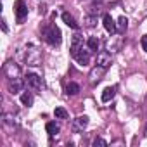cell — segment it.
Wrapping results in <instances>:
<instances>
[{"label": "cell", "instance_id": "obj_2", "mask_svg": "<svg viewBox=\"0 0 147 147\" xmlns=\"http://www.w3.org/2000/svg\"><path fill=\"white\" fill-rule=\"evenodd\" d=\"M14 12H16V19L18 23H23L28 16V7L24 4V0H18V2L14 4Z\"/></svg>", "mask_w": 147, "mask_h": 147}, {"label": "cell", "instance_id": "obj_3", "mask_svg": "<svg viewBox=\"0 0 147 147\" xmlns=\"http://www.w3.org/2000/svg\"><path fill=\"white\" fill-rule=\"evenodd\" d=\"M24 83L30 88H33V90H40L42 88V78L38 75H35V73H28L26 78H24Z\"/></svg>", "mask_w": 147, "mask_h": 147}, {"label": "cell", "instance_id": "obj_5", "mask_svg": "<svg viewBox=\"0 0 147 147\" xmlns=\"http://www.w3.org/2000/svg\"><path fill=\"white\" fill-rule=\"evenodd\" d=\"M7 87H9V92L11 94H19L23 90V80L19 76L16 78H7Z\"/></svg>", "mask_w": 147, "mask_h": 147}, {"label": "cell", "instance_id": "obj_9", "mask_svg": "<svg viewBox=\"0 0 147 147\" xmlns=\"http://www.w3.org/2000/svg\"><path fill=\"white\" fill-rule=\"evenodd\" d=\"M75 59H76V62L78 64H82V66H87L88 62H90V50H80L76 55H75Z\"/></svg>", "mask_w": 147, "mask_h": 147}, {"label": "cell", "instance_id": "obj_11", "mask_svg": "<svg viewBox=\"0 0 147 147\" xmlns=\"http://www.w3.org/2000/svg\"><path fill=\"white\" fill-rule=\"evenodd\" d=\"M5 75H7V78H16V76H19V67H18L16 64L9 62V64L5 66Z\"/></svg>", "mask_w": 147, "mask_h": 147}, {"label": "cell", "instance_id": "obj_19", "mask_svg": "<svg viewBox=\"0 0 147 147\" xmlns=\"http://www.w3.org/2000/svg\"><path fill=\"white\" fill-rule=\"evenodd\" d=\"M54 114H55V118H59V119H66V118H67V111H66L64 107H55Z\"/></svg>", "mask_w": 147, "mask_h": 147}, {"label": "cell", "instance_id": "obj_17", "mask_svg": "<svg viewBox=\"0 0 147 147\" xmlns=\"http://www.w3.org/2000/svg\"><path fill=\"white\" fill-rule=\"evenodd\" d=\"M116 26H118V31H119V33L126 31V28H128V19H126L125 16H121V18L118 19V24H116Z\"/></svg>", "mask_w": 147, "mask_h": 147}, {"label": "cell", "instance_id": "obj_1", "mask_svg": "<svg viewBox=\"0 0 147 147\" xmlns=\"http://www.w3.org/2000/svg\"><path fill=\"white\" fill-rule=\"evenodd\" d=\"M42 38H43L49 45L59 47V45H61V40H62V35H61V30H59L55 24L45 23V24L42 26Z\"/></svg>", "mask_w": 147, "mask_h": 147}, {"label": "cell", "instance_id": "obj_6", "mask_svg": "<svg viewBox=\"0 0 147 147\" xmlns=\"http://www.w3.org/2000/svg\"><path fill=\"white\" fill-rule=\"evenodd\" d=\"M102 23H104V28L111 33V35H114L116 31H118V26H116V23L113 21V18H111V14H104V18H102Z\"/></svg>", "mask_w": 147, "mask_h": 147}, {"label": "cell", "instance_id": "obj_16", "mask_svg": "<svg viewBox=\"0 0 147 147\" xmlns=\"http://www.w3.org/2000/svg\"><path fill=\"white\" fill-rule=\"evenodd\" d=\"M21 102H23V106H33V95L30 94V92H23L21 94Z\"/></svg>", "mask_w": 147, "mask_h": 147}, {"label": "cell", "instance_id": "obj_8", "mask_svg": "<svg viewBox=\"0 0 147 147\" xmlns=\"http://www.w3.org/2000/svg\"><path fill=\"white\" fill-rule=\"evenodd\" d=\"M104 71H106V67H102V66H95L92 71H90V83H97V82H100V78H102V75H104Z\"/></svg>", "mask_w": 147, "mask_h": 147}, {"label": "cell", "instance_id": "obj_13", "mask_svg": "<svg viewBox=\"0 0 147 147\" xmlns=\"http://www.w3.org/2000/svg\"><path fill=\"white\" fill-rule=\"evenodd\" d=\"M87 125H88V116H78L76 119H75V130L78 131V130H83V128H87Z\"/></svg>", "mask_w": 147, "mask_h": 147}, {"label": "cell", "instance_id": "obj_22", "mask_svg": "<svg viewBox=\"0 0 147 147\" xmlns=\"http://www.w3.org/2000/svg\"><path fill=\"white\" fill-rule=\"evenodd\" d=\"M140 43H142V49H144V52H147V35H144V36H142Z\"/></svg>", "mask_w": 147, "mask_h": 147}, {"label": "cell", "instance_id": "obj_23", "mask_svg": "<svg viewBox=\"0 0 147 147\" xmlns=\"http://www.w3.org/2000/svg\"><path fill=\"white\" fill-rule=\"evenodd\" d=\"M2 30L7 31V24H5V19H2Z\"/></svg>", "mask_w": 147, "mask_h": 147}, {"label": "cell", "instance_id": "obj_15", "mask_svg": "<svg viewBox=\"0 0 147 147\" xmlns=\"http://www.w3.org/2000/svg\"><path fill=\"white\" fill-rule=\"evenodd\" d=\"M78 92H80V85L78 83H75V82L67 83V87H66V94L67 95H76Z\"/></svg>", "mask_w": 147, "mask_h": 147}, {"label": "cell", "instance_id": "obj_20", "mask_svg": "<svg viewBox=\"0 0 147 147\" xmlns=\"http://www.w3.org/2000/svg\"><path fill=\"white\" fill-rule=\"evenodd\" d=\"M95 23H97V16H85V26L87 28L95 26Z\"/></svg>", "mask_w": 147, "mask_h": 147}, {"label": "cell", "instance_id": "obj_10", "mask_svg": "<svg viewBox=\"0 0 147 147\" xmlns=\"http://www.w3.org/2000/svg\"><path fill=\"white\" fill-rule=\"evenodd\" d=\"M114 95H116V87H106L100 99H102V102H109L114 99Z\"/></svg>", "mask_w": 147, "mask_h": 147}, {"label": "cell", "instance_id": "obj_4", "mask_svg": "<svg viewBox=\"0 0 147 147\" xmlns=\"http://www.w3.org/2000/svg\"><path fill=\"white\" fill-rule=\"evenodd\" d=\"M83 49V36L82 35H73V40H71V49H69V52H71V55L75 57L80 50Z\"/></svg>", "mask_w": 147, "mask_h": 147}, {"label": "cell", "instance_id": "obj_18", "mask_svg": "<svg viewBox=\"0 0 147 147\" xmlns=\"http://www.w3.org/2000/svg\"><path fill=\"white\" fill-rule=\"evenodd\" d=\"M45 128H47V133H49L50 137H54V135H57V133H59V126H57L54 121L47 123V126H45Z\"/></svg>", "mask_w": 147, "mask_h": 147}, {"label": "cell", "instance_id": "obj_12", "mask_svg": "<svg viewBox=\"0 0 147 147\" xmlns=\"http://www.w3.org/2000/svg\"><path fill=\"white\" fill-rule=\"evenodd\" d=\"M62 21L69 26V28H73V30H78L80 26H78V23L75 21V18H73L69 12H62Z\"/></svg>", "mask_w": 147, "mask_h": 147}, {"label": "cell", "instance_id": "obj_14", "mask_svg": "<svg viewBox=\"0 0 147 147\" xmlns=\"http://www.w3.org/2000/svg\"><path fill=\"white\" fill-rule=\"evenodd\" d=\"M99 45H100V42H99L97 36H90V38L87 40V47H88L90 52H97V50H99Z\"/></svg>", "mask_w": 147, "mask_h": 147}, {"label": "cell", "instance_id": "obj_21", "mask_svg": "<svg viewBox=\"0 0 147 147\" xmlns=\"http://www.w3.org/2000/svg\"><path fill=\"white\" fill-rule=\"evenodd\" d=\"M97 145L104 147V145H107V142H106L104 138H95V140H94V147H97Z\"/></svg>", "mask_w": 147, "mask_h": 147}, {"label": "cell", "instance_id": "obj_7", "mask_svg": "<svg viewBox=\"0 0 147 147\" xmlns=\"http://www.w3.org/2000/svg\"><path fill=\"white\" fill-rule=\"evenodd\" d=\"M97 64L107 69V67L111 66V54H109V52H106V50L99 52V54H97Z\"/></svg>", "mask_w": 147, "mask_h": 147}]
</instances>
